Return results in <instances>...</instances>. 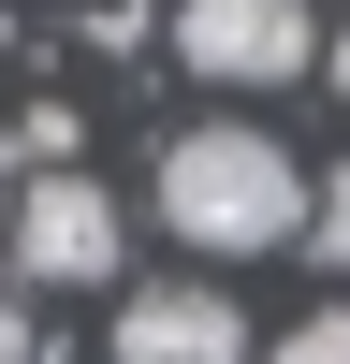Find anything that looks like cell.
<instances>
[{"label":"cell","mask_w":350,"mask_h":364,"mask_svg":"<svg viewBox=\"0 0 350 364\" xmlns=\"http://www.w3.org/2000/svg\"><path fill=\"white\" fill-rule=\"evenodd\" d=\"M161 219L190 233L204 262H262L307 233V161H292L277 132H248V117H204V132L161 146Z\"/></svg>","instance_id":"cell-1"},{"label":"cell","mask_w":350,"mask_h":364,"mask_svg":"<svg viewBox=\"0 0 350 364\" xmlns=\"http://www.w3.org/2000/svg\"><path fill=\"white\" fill-rule=\"evenodd\" d=\"M321 58L307 0H175V73L190 87H292Z\"/></svg>","instance_id":"cell-2"},{"label":"cell","mask_w":350,"mask_h":364,"mask_svg":"<svg viewBox=\"0 0 350 364\" xmlns=\"http://www.w3.org/2000/svg\"><path fill=\"white\" fill-rule=\"evenodd\" d=\"M15 277L29 291H102L117 277V190H88L73 161L15 190Z\"/></svg>","instance_id":"cell-3"},{"label":"cell","mask_w":350,"mask_h":364,"mask_svg":"<svg viewBox=\"0 0 350 364\" xmlns=\"http://www.w3.org/2000/svg\"><path fill=\"white\" fill-rule=\"evenodd\" d=\"M117 364H248V321H233V291H117Z\"/></svg>","instance_id":"cell-4"},{"label":"cell","mask_w":350,"mask_h":364,"mask_svg":"<svg viewBox=\"0 0 350 364\" xmlns=\"http://www.w3.org/2000/svg\"><path fill=\"white\" fill-rule=\"evenodd\" d=\"M292 248H307L321 277L350 291V175H321V190H307V233H292Z\"/></svg>","instance_id":"cell-5"},{"label":"cell","mask_w":350,"mask_h":364,"mask_svg":"<svg viewBox=\"0 0 350 364\" xmlns=\"http://www.w3.org/2000/svg\"><path fill=\"white\" fill-rule=\"evenodd\" d=\"M262 364H350V291H336V306H307V321H292Z\"/></svg>","instance_id":"cell-6"},{"label":"cell","mask_w":350,"mask_h":364,"mask_svg":"<svg viewBox=\"0 0 350 364\" xmlns=\"http://www.w3.org/2000/svg\"><path fill=\"white\" fill-rule=\"evenodd\" d=\"M15 161H29V175L73 161V102H29V117H15Z\"/></svg>","instance_id":"cell-7"},{"label":"cell","mask_w":350,"mask_h":364,"mask_svg":"<svg viewBox=\"0 0 350 364\" xmlns=\"http://www.w3.org/2000/svg\"><path fill=\"white\" fill-rule=\"evenodd\" d=\"M0 364H29V306H15V291H0Z\"/></svg>","instance_id":"cell-8"},{"label":"cell","mask_w":350,"mask_h":364,"mask_svg":"<svg viewBox=\"0 0 350 364\" xmlns=\"http://www.w3.org/2000/svg\"><path fill=\"white\" fill-rule=\"evenodd\" d=\"M321 73H336V102H350V29H336V44H321Z\"/></svg>","instance_id":"cell-9"},{"label":"cell","mask_w":350,"mask_h":364,"mask_svg":"<svg viewBox=\"0 0 350 364\" xmlns=\"http://www.w3.org/2000/svg\"><path fill=\"white\" fill-rule=\"evenodd\" d=\"M0 44H15V15H0Z\"/></svg>","instance_id":"cell-10"}]
</instances>
